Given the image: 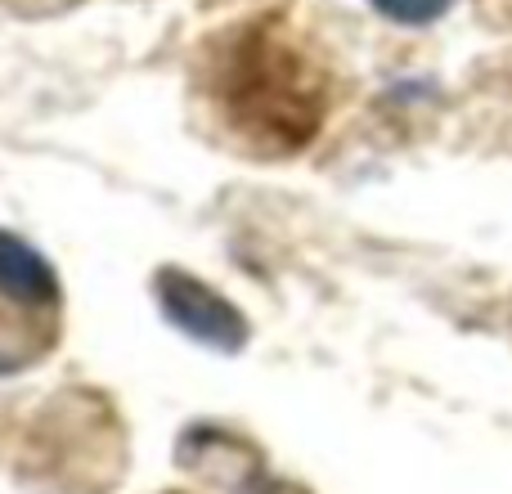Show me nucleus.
<instances>
[{
    "label": "nucleus",
    "instance_id": "obj_1",
    "mask_svg": "<svg viewBox=\"0 0 512 494\" xmlns=\"http://www.w3.org/2000/svg\"><path fill=\"white\" fill-rule=\"evenodd\" d=\"M153 292H158L162 315L185 337H194L198 346H212V351H225V355L243 351V342H248V319L239 315V306H234L230 297L207 288L203 279H194V274H185V270H162Z\"/></svg>",
    "mask_w": 512,
    "mask_h": 494
},
{
    "label": "nucleus",
    "instance_id": "obj_2",
    "mask_svg": "<svg viewBox=\"0 0 512 494\" xmlns=\"http://www.w3.org/2000/svg\"><path fill=\"white\" fill-rule=\"evenodd\" d=\"M0 292L9 301H23V306H41L50 310L59 301V279H54V265L36 252L32 243L14 239V234L0 230Z\"/></svg>",
    "mask_w": 512,
    "mask_h": 494
},
{
    "label": "nucleus",
    "instance_id": "obj_3",
    "mask_svg": "<svg viewBox=\"0 0 512 494\" xmlns=\"http://www.w3.org/2000/svg\"><path fill=\"white\" fill-rule=\"evenodd\" d=\"M382 18L391 23H405V27H423V23H436L441 14H450L454 0H369Z\"/></svg>",
    "mask_w": 512,
    "mask_h": 494
}]
</instances>
